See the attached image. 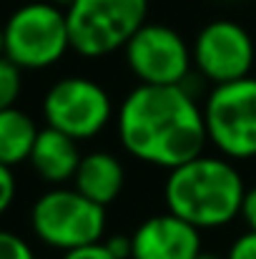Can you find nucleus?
<instances>
[{"mask_svg":"<svg viewBox=\"0 0 256 259\" xmlns=\"http://www.w3.org/2000/svg\"><path fill=\"white\" fill-rule=\"evenodd\" d=\"M43 118L45 126H53L76 141H88L111 123L113 101L98 81L66 76L45 91Z\"/></svg>","mask_w":256,"mask_h":259,"instance_id":"obj_7","label":"nucleus"},{"mask_svg":"<svg viewBox=\"0 0 256 259\" xmlns=\"http://www.w3.org/2000/svg\"><path fill=\"white\" fill-rule=\"evenodd\" d=\"M246 184L226 156H196L171 169L164 184L166 211L196 229H219L241 217Z\"/></svg>","mask_w":256,"mask_h":259,"instance_id":"obj_2","label":"nucleus"},{"mask_svg":"<svg viewBox=\"0 0 256 259\" xmlns=\"http://www.w3.org/2000/svg\"><path fill=\"white\" fill-rule=\"evenodd\" d=\"M5 56L23 71H43L56 66L71 51L66 8L48 0L25 3L3 25Z\"/></svg>","mask_w":256,"mask_h":259,"instance_id":"obj_5","label":"nucleus"},{"mask_svg":"<svg viewBox=\"0 0 256 259\" xmlns=\"http://www.w3.org/2000/svg\"><path fill=\"white\" fill-rule=\"evenodd\" d=\"M61 259H116L103 242H95V244H88V247H78V249H71V252H63Z\"/></svg>","mask_w":256,"mask_h":259,"instance_id":"obj_19","label":"nucleus"},{"mask_svg":"<svg viewBox=\"0 0 256 259\" xmlns=\"http://www.w3.org/2000/svg\"><path fill=\"white\" fill-rule=\"evenodd\" d=\"M23 91V68L8 56H0V111L18 103Z\"/></svg>","mask_w":256,"mask_h":259,"instance_id":"obj_14","label":"nucleus"},{"mask_svg":"<svg viewBox=\"0 0 256 259\" xmlns=\"http://www.w3.org/2000/svg\"><path fill=\"white\" fill-rule=\"evenodd\" d=\"M0 56H5V30L0 28Z\"/></svg>","mask_w":256,"mask_h":259,"instance_id":"obj_21","label":"nucleus"},{"mask_svg":"<svg viewBox=\"0 0 256 259\" xmlns=\"http://www.w3.org/2000/svg\"><path fill=\"white\" fill-rule=\"evenodd\" d=\"M15 196H18V181L13 176V169L0 164V217L13 206Z\"/></svg>","mask_w":256,"mask_h":259,"instance_id":"obj_16","label":"nucleus"},{"mask_svg":"<svg viewBox=\"0 0 256 259\" xmlns=\"http://www.w3.org/2000/svg\"><path fill=\"white\" fill-rule=\"evenodd\" d=\"M0 259H35V252L20 234L0 229Z\"/></svg>","mask_w":256,"mask_h":259,"instance_id":"obj_15","label":"nucleus"},{"mask_svg":"<svg viewBox=\"0 0 256 259\" xmlns=\"http://www.w3.org/2000/svg\"><path fill=\"white\" fill-rule=\"evenodd\" d=\"M73 186L85 194L90 201L108 206L113 204L126 186V169L123 161L111 151H90L83 154L81 166L76 171Z\"/></svg>","mask_w":256,"mask_h":259,"instance_id":"obj_12","label":"nucleus"},{"mask_svg":"<svg viewBox=\"0 0 256 259\" xmlns=\"http://www.w3.org/2000/svg\"><path fill=\"white\" fill-rule=\"evenodd\" d=\"M131 239V259H196L201 254V229L171 211L143 219Z\"/></svg>","mask_w":256,"mask_h":259,"instance_id":"obj_10","label":"nucleus"},{"mask_svg":"<svg viewBox=\"0 0 256 259\" xmlns=\"http://www.w3.org/2000/svg\"><path fill=\"white\" fill-rule=\"evenodd\" d=\"M118 139L133 159L171 171L203 154V108L186 86L138 83L118 108Z\"/></svg>","mask_w":256,"mask_h":259,"instance_id":"obj_1","label":"nucleus"},{"mask_svg":"<svg viewBox=\"0 0 256 259\" xmlns=\"http://www.w3.org/2000/svg\"><path fill=\"white\" fill-rule=\"evenodd\" d=\"M193 68L211 86L231 83L251 76L256 46L251 33L236 20L206 23L191 43Z\"/></svg>","mask_w":256,"mask_h":259,"instance_id":"obj_9","label":"nucleus"},{"mask_svg":"<svg viewBox=\"0 0 256 259\" xmlns=\"http://www.w3.org/2000/svg\"><path fill=\"white\" fill-rule=\"evenodd\" d=\"M241 217L246 222V227L256 232V186L246 189V196H244V204H241Z\"/></svg>","mask_w":256,"mask_h":259,"instance_id":"obj_20","label":"nucleus"},{"mask_svg":"<svg viewBox=\"0 0 256 259\" xmlns=\"http://www.w3.org/2000/svg\"><path fill=\"white\" fill-rule=\"evenodd\" d=\"M103 244H106V249L116 259H131V254H133V239H131V234H113Z\"/></svg>","mask_w":256,"mask_h":259,"instance_id":"obj_18","label":"nucleus"},{"mask_svg":"<svg viewBox=\"0 0 256 259\" xmlns=\"http://www.w3.org/2000/svg\"><path fill=\"white\" fill-rule=\"evenodd\" d=\"M78 144L81 141H76L73 136H68L53 126H45L38 131V139L33 144L28 164L38 174V179H43L45 184L66 186L68 181L76 179V171L83 159Z\"/></svg>","mask_w":256,"mask_h":259,"instance_id":"obj_11","label":"nucleus"},{"mask_svg":"<svg viewBox=\"0 0 256 259\" xmlns=\"http://www.w3.org/2000/svg\"><path fill=\"white\" fill-rule=\"evenodd\" d=\"M196 259H219V257H216V254H211V252H201Z\"/></svg>","mask_w":256,"mask_h":259,"instance_id":"obj_23","label":"nucleus"},{"mask_svg":"<svg viewBox=\"0 0 256 259\" xmlns=\"http://www.w3.org/2000/svg\"><path fill=\"white\" fill-rule=\"evenodd\" d=\"M123 53L131 76L146 86H183L193 68L191 46L164 23H143Z\"/></svg>","mask_w":256,"mask_h":259,"instance_id":"obj_8","label":"nucleus"},{"mask_svg":"<svg viewBox=\"0 0 256 259\" xmlns=\"http://www.w3.org/2000/svg\"><path fill=\"white\" fill-rule=\"evenodd\" d=\"M38 123L33 116L20 111L18 106L0 111V164L18 166L30 159L33 144L38 139Z\"/></svg>","mask_w":256,"mask_h":259,"instance_id":"obj_13","label":"nucleus"},{"mask_svg":"<svg viewBox=\"0 0 256 259\" xmlns=\"http://www.w3.org/2000/svg\"><path fill=\"white\" fill-rule=\"evenodd\" d=\"M30 229L50 249L71 252L103 242L106 206L90 201L76 186H53L30 209Z\"/></svg>","mask_w":256,"mask_h":259,"instance_id":"obj_3","label":"nucleus"},{"mask_svg":"<svg viewBox=\"0 0 256 259\" xmlns=\"http://www.w3.org/2000/svg\"><path fill=\"white\" fill-rule=\"evenodd\" d=\"M48 3H53V5H58V8H68L73 0H48Z\"/></svg>","mask_w":256,"mask_h":259,"instance_id":"obj_22","label":"nucleus"},{"mask_svg":"<svg viewBox=\"0 0 256 259\" xmlns=\"http://www.w3.org/2000/svg\"><path fill=\"white\" fill-rule=\"evenodd\" d=\"M226 259H256V232H244L231 247Z\"/></svg>","mask_w":256,"mask_h":259,"instance_id":"obj_17","label":"nucleus"},{"mask_svg":"<svg viewBox=\"0 0 256 259\" xmlns=\"http://www.w3.org/2000/svg\"><path fill=\"white\" fill-rule=\"evenodd\" d=\"M209 144L231 161L256 156V78L214 86L203 103Z\"/></svg>","mask_w":256,"mask_h":259,"instance_id":"obj_6","label":"nucleus"},{"mask_svg":"<svg viewBox=\"0 0 256 259\" xmlns=\"http://www.w3.org/2000/svg\"><path fill=\"white\" fill-rule=\"evenodd\" d=\"M148 0H73L66 8L71 51L83 58H106L123 51L148 23Z\"/></svg>","mask_w":256,"mask_h":259,"instance_id":"obj_4","label":"nucleus"}]
</instances>
